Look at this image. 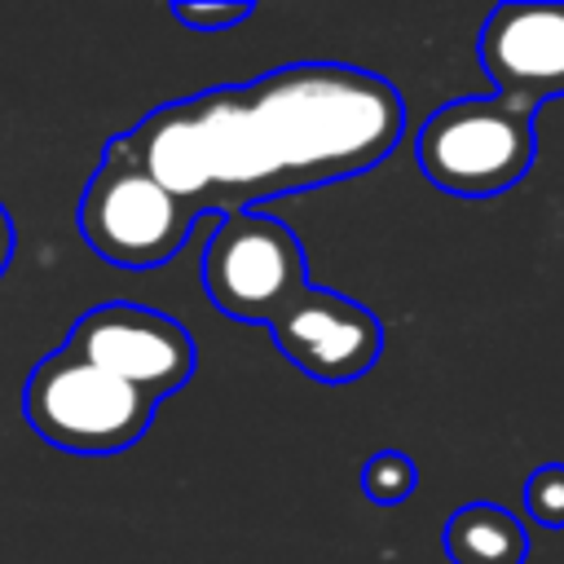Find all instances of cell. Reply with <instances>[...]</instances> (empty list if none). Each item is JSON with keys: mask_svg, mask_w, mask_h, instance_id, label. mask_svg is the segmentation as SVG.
I'll return each instance as SVG.
<instances>
[{"mask_svg": "<svg viewBox=\"0 0 564 564\" xmlns=\"http://www.w3.org/2000/svg\"><path fill=\"white\" fill-rule=\"evenodd\" d=\"M480 66L498 97L533 115L546 97L564 93V4L511 0L480 26Z\"/></svg>", "mask_w": 564, "mask_h": 564, "instance_id": "8", "label": "cell"}, {"mask_svg": "<svg viewBox=\"0 0 564 564\" xmlns=\"http://www.w3.org/2000/svg\"><path fill=\"white\" fill-rule=\"evenodd\" d=\"M401 132L405 101L388 79L344 62H295L256 84L167 101L101 154L145 172L194 220H216L256 198L357 176L388 159Z\"/></svg>", "mask_w": 564, "mask_h": 564, "instance_id": "1", "label": "cell"}, {"mask_svg": "<svg viewBox=\"0 0 564 564\" xmlns=\"http://www.w3.org/2000/svg\"><path fill=\"white\" fill-rule=\"evenodd\" d=\"M445 551L454 564H524L529 533L511 511H502L494 502H471L449 516Z\"/></svg>", "mask_w": 564, "mask_h": 564, "instance_id": "9", "label": "cell"}, {"mask_svg": "<svg viewBox=\"0 0 564 564\" xmlns=\"http://www.w3.org/2000/svg\"><path fill=\"white\" fill-rule=\"evenodd\" d=\"M538 132L533 115L494 97H463L441 106L414 141V159L423 176L463 198H489L511 189L533 167Z\"/></svg>", "mask_w": 564, "mask_h": 564, "instance_id": "3", "label": "cell"}, {"mask_svg": "<svg viewBox=\"0 0 564 564\" xmlns=\"http://www.w3.org/2000/svg\"><path fill=\"white\" fill-rule=\"evenodd\" d=\"M75 225L101 260L119 269H154L185 247L198 220L145 172L115 154H101L97 172L79 194Z\"/></svg>", "mask_w": 564, "mask_h": 564, "instance_id": "5", "label": "cell"}, {"mask_svg": "<svg viewBox=\"0 0 564 564\" xmlns=\"http://www.w3.org/2000/svg\"><path fill=\"white\" fill-rule=\"evenodd\" d=\"M273 344L291 366H300L317 383H352L383 352L379 317L326 286H304L273 322Z\"/></svg>", "mask_w": 564, "mask_h": 564, "instance_id": "7", "label": "cell"}, {"mask_svg": "<svg viewBox=\"0 0 564 564\" xmlns=\"http://www.w3.org/2000/svg\"><path fill=\"white\" fill-rule=\"evenodd\" d=\"M308 286L300 238L264 212H229L203 247V291L234 322L269 326Z\"/></svg>", "mask_w": 564, "mask_h": 564, "instance_id": "4", "label": "cell"}, {"mask_svg": "<svg viewBox=\"0 0 564 564\" xmlns=\"http://www.w3.org/2000/svg\"><path fill=\"white\" fill-rule=\"evenodd\" d=\"M414 480H419V471H414V463H410L401 449H379V454H370V463H366V471H361V489H366V498L379 502V507L405 502V498L414 494Z\"/></svg>", "mask_w": 564, "mask_h": 564, "instance_id": "10", "label": "cell"}, {"mask_svg": "<svg viewBox=\"0 0 564 564\" xmlns=\"http://www.w3.org/2000/svg\"><path fill=\"white\" fill-rule=\"evenodd\" d=\"M159 401L132 383L106 375L70 348L48 352L22 388L26 423L70 454H119L137 445L154 423Z\"/></svg>", "mask_w": 564, "mask_h": 564, "instance_id": "2", "label": "cell"}, {"mask_svg": "<svg viewBox=\"0 0 564 564\" xmlns=\"http://www.w3.org/2000/svg\"><path fill=\"white\" fill-rule=\"evenodd\" d=\"M524 507L542 529H564V463H546L524 480Z\"/></svg>", "mask_w": 564, "mask_h": 564, "instance_id": "11", "label": "cell"}, {"mask_svg": "<svg viewBox=\"0 0 564 564\" xmlns=\"http://www.w3.org/2000/svg\"><path fill=\"white\" fill-rule=\"evenodd\" d=\"M62 348L79 352L84 361L101 366L106 375L132 383L154 401H167L172 392H181L198 361L194 339L181 322H172L159 308L123 304V300L88 308L70 326Z\"/></svg>", "mask_w": 564, "mask_h": 564, "instance_id": "6", "label": "cell"}, {"mask_svg": "<svg viewBox=\"0 0 564 564\" xmlns=\"http://www.w3.org/2000/svg\"><path fill=\"white\" fill-rule=\"evenodd\" d=\"M9 260H13V220H9V212H4V203H0V278H4Z\"/></svg>", "mask_w": 564, "mask_h": 564, "instance_id": "13", "label": "cell"}, {"mask_svg": "<svg viewBox=\"0 0 564 564\" xmlns=\"http://www.w3.org/2000/svg\"><path fill=\"white\" fill-rule=\"evenodd\" d=\"M172 18L189 31H229L251 18V4H172Z\"/></svg>", "mask_w": 564, "mask_h": 564, "instance_id": "12", "label": "cell"}]
</instances>
